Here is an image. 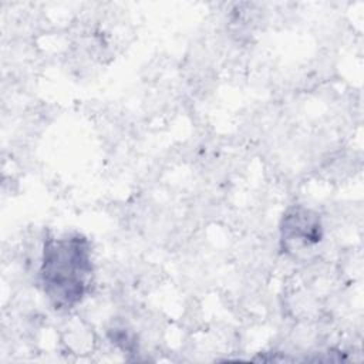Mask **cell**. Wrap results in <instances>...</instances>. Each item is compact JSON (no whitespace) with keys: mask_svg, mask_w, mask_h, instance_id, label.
Returning <instances> with one entry per match:
<instances>
[{"mask_svg":"<svg viewBox=\"0 0 364 364\" xmlns=\"http://www.w3.org/2000/svg\"><path fill=\"white\" fill-rule=\"evenodd\" d=\"M41 290L55 311H70L91 291L92 246L82 233L47 236L38 269Z\"/></svg>","mask_w":364,"mask_h":364,"instance_id":"obj_1","label":"cell"},{"mask_svg":"<svg viewBox=\"0 0 364 364\" xmlns=\"http://www.w3.org/2000/svg\"><path fill=\"white\" fill-rule=\"evenodd\" d=\"M280 250L286 255H297L317 246L324 236L321 216L304 206L293 205L283 213L279 225Z\"/></svg>","mask_w":364,"mask_h":364,"instance_id":"obj_2","label":"cell"}]
</instances>
